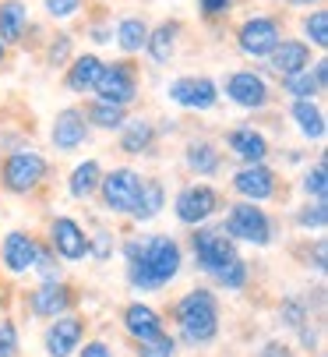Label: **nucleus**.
<instances>
[{
    "label": "nucleus",
    "instance_id": "nucleus-21",
    "mask_svg": "<svg viewBox=\"0 0 328 357\" xmlns=\"http://www.w3.org/2000/svg\"><path fill=\"white\" fill-rule=\"evenodd\" d=\"M290 117L297 121V128H300L304 138H311V142H321L325 138V114H321V107L314 103V99H293Z\"/></svg>",
    "mask_w": 328,
    "mask_h": 357
},
{
    "label": "nucleus",
    "instance_id": "nucleus-25",
    "mask_svg": "<svg viewBox=\"0 0 328 357\" xmlns=\"http://www.w3.org/2000/svg\"><path fill=\"white\" fill-rule=\"evenodd\" d=\"M99 71H102V61H99L95 54L75 57V64L68 68V89H71V92H88V89H95Z\"/></svg>",
    "mask_w": 328,
    "mask_h": 357
},
{
    "label": "nucleus",
    "instance_id": "nucleus-39",
    "mask_svg": "<svg viewBox=\"0 0 328 357\" xmlns=\"http://www.w3.org/2000/svg\"><path fill=\"white\" fill-rule=\"evenodd\" d=\"M42 4H46V15H49V18L64 22V18H75V15H78L81 0H42Z\"/></svg>",
    "mask_w": 328,
    "mask_h": 357
},
{
    "label": "nucleus",
    "instance_id": "nucleus-45",
    "mask_svg": "<svg viewBox=\"0 0 328 357\" xmlns=\"http://www.w3.org/2000/svg\"><path fill=\"white\" fill-rule=\"evenodd\" d=\"M261 357H293V354H290V347H286V343H265Z\"/></svg>",
    "mask_w": 328,
    "mask_h": 357
},
{
    "label": "nucleus",
    "instance_id": "nucleus-2",
    "mask_svg": "<svg viewBox=\"0 0 328 357\" xmlns=\"http://www.w3.org/2000/svg\"><path fill=\"white\" fill-rule=\"evenodd\" d=\"M177 326L191 347H205L219 336V304L208 290H191L177 304Z\"/></svg>",
    "mask_w": 328,
    "mask_h": 357
},
{
    "label": "nucleus",
    "instance_id": "nucleus-49",
    "mask_svg": "<svg viewBox=\"0 0 328 357\" xmlns=\"http://www.w3.org/2000/svg\"><path fill=\"white\" fill-rule=\"evenodd\" d=\"M0 64H4V43H0Z\"/></svg>",
    "mask_w": 328,
    "mask_h": 357
},
{
    "label": "nucleus",
    "instance_id": "nucleus-46",
    "mask_svg": "<svg viewBox=\"0 0 328 357\" xmlns=\"http://www.w3.org/2000/svg\"><path fill=\"white\" fill-rule=\"evenodd\" d=\"M314 78H318V85H321V89L328 85V64H325V61H318V64H314Z\"/></svg>",
    "mask_w": 328,
    "mask_h": 357
},
{
    "label": "nucleus",
    "instance_id": "nucleus-23",
    "mask_svg": "<svg viewBox=\"0 0 328 357\" xmlns=\"http://www.w3.org/2000/svg\"><path fill=\"white\" fill-rule=\"evenodd\" d=\"M29 29V8L22 0H8L0 4V43H18Z\"/></svg>",
    "mask_w": 328,
    "mask_h": 357
},
{
    "label": "nucleus",
    "instance_id": "nucleus-8",
    "mask_svg": "<svg viewBox=\"0 0 328 357\" xmlns=\"http://www.w3.org/2000/svg\"><path fill=\"white\" fill-rule=\"evenodd\" d=\"M279 39H283L279 22L276 18H265V15L247 18L240 25V32H237V46H240V54H247V57H268L272 50L279 46Z\"/></svg>",
    "mask_w": 328,
    "mask_h": 357
},
{
    "label": "nucleus",
    "instance_id": "nucleus-24",
    "mask_svg": "<svg viewBox=\"0 0 328 357\" xmlns=\"http://www.w3.org/2000/svg\"><path fill=\"white\" fill-rule=\"evenodd\" d=\"M162 202H166V191H162V184H159V181H141L138 198H134V206H131V216L141 220V223H148V220L159 216Z\"/></svg>",
    "mask_w": 328,
    "mask_h": 357
},
{
    "label": "nucleus",
    "instance_id": "nucleus-13",
    "mask_svg": "<svg viewBox=\"0 0 328 357\" xmlns=\"http://www.w3.org/2000/svg\"><path fill=\"white\" fill-rule=\"evenodd\" d=\"M81 336H85L81 319H75V315H57V319H53V326L46 329V354H49V357H71V354L81 347Z\"/></svg>",
    "mask_w": 328,
    "mask_h": 357
},
{
    "label": "nucleus",
    "instance_id": "nucleus-36",
    "mask_svg": "<svg viewBox=\"0 0 328 357\" xmlns=\"http://www.w3.org/2000/svg\"><path fill=\"white\" fill-rule=\"evenodd\" d=\"M297 223H300L304 230H325V223H328V209H325V202H314V206H307V209L297 216Z\"/></svg>",
    "mask_w": 328,
    "mask_h": 357
},
{
    "label": "nucleus",
    "instance_id": "nucleus-6",
    "mask_svg": "<svg viewBox=\"0 0 328 357\" xmlns=\"http://www.w3.org/2000/svg\"><path fill=\"white\" fill-rule=\"evenodd\" d=\"M42 177H46V160L32 149H18L4 160V188L15 191V195L32 191Z\"/></svg>",
    "mask_w": 328,
    "mask_h": 357
},
{
    "label": "nucleus",
    "instance_id": "nucleus-32",
    "mask_svg": "<svg viewBox=\"0 0 328 357\" xmlns=\"http://www.w3.org/2000/svg\"><path fill=\"white\" fill-rule=\"evenodd\" d=\"M215 283L226 287V290H240L247 283V262L244 259H233L230 266H223V269L215 273Z\"/></svg>",
    "mask_w": 328,
    "mask_h": 357
},
{
    "label": "nucleus",
    "instance_id": "nucleus-26",
    "mask_svg": "<svg viewBox=\"0 0 328 357\" xmlns=\"http://www.w3.org/2000/svg\"><path fill=\"white\" fill-rule=\"evenodd\" d=\"M120 128H124V135H120V149H124V152H131V156H141V152L152 149L155 131H152L148 121H131V124H120Z\"/></svg>",
    "mask_w": 328,
    "mask_h": 357
},
{
    "label": "nucleus",
    "instance_id": "nucleus-3",
    "mask_svg": "<svg viewBox=\"0 0 328 357\" xmlns=\"http://www.w3.org/2000/svg\"><path fill=\"white\" fill-rule=\"evenodd\" d=\"M230 241H247L265 248L272 241V223L265 216V209H258V202H240V206H230L226 223H223Z\"/></svg>",
    "mask_w": 328,
    "mask_h": 357
},
{
    "label": "nucleus",
    "instance_id": "nucleus-22",
    "mask_svg": "<svg viewBox=\"0 0 328 357\" xmlns=\"http://www.w3.org/2000/svg\"><path fill=\"white\" fill-rule=\"evenodd\" d=\"M177 36H180V25H177V22H162L159 29H152L148 39H145L148 57H152L155 64H166V61L173 57V50H177Z\"/></svg>",
    "mask_w": 328,
    "mask_h": 357
},
{
    "label": "nucleus",
    "instance_id": "nucleus-29",
    "mask_svg": "<svg viewBox=\"0 0 328 357\" xmlns=\"http://www.w3.org/2000/svg\"><path fill=\"white\" fill-rule=\"evenodd\" d=\"M99 181H102V170H99V163L95 160H85L81 167H75V174H71V195L75 198H88L95 188H99Z\"/></svg>",
    "mask_w": 328,
    "mask_h": 357
},
{
    "label": "nucleus",
    "instance_id": "nucleus-33",
    "mask_svg": "<svg viewBox=\"0 0 328 357\" xmlns=\"http://www.w3.org/2000/svg\"><path fill=\"white\" fill-rule=\"evenodd\" d=\"M304 32H307V39L314 43V46H328V11H311L307 15V22H304Z\"/></svg>",
    "mask_w": 328,
    "mask_h": 357
},
{
    "label": "nucleus",
    "instance_id": "nucleus-43",
    "mask_svg": "<svg viewBox=\"0 0 328 357\" xmlns=\"http://www.w3.org/2000/svg\"><path fill=\"white\" fill-rule=\"evenodd\" d=\"M78 357H114V350H109L106 343H99V340H95V343H85V350H81Z\"/></svg>",
    "mask_w": 328,
    "mask_h": 357
},
{
    "label": "nucleus",
    "instance_id": "nucleus-9",
    "mask_svg": "<svg viewBox=\"0 0 328 357\" xmlns=\"http://www.w3.org/2000/svg\"><path fill=\"white\" fill-rule=\"evenodd\" d=\"M215 209H219V195H215L208 184H191V188H184V191L177 195V202H173L177 220L187 223V227H198V223L212 220Z\"/></svg>",
    "mask_w": 328,
    "mask_h": 357
},
{
    "label": "nucleus",
    "instance_id": "nucleus-38",
    "mask_svg": "<svg viewBox=\"0 0 328 357\" xmlns=\"http://www.w3.org/2000/svg\"><path fill=\"white\" fill-rule=\"evenodd\" d=\"M283 322L290 326V329H300V326H307V304L304 301H297V297H290V301H283Z\"/></svg>",
    "mask_w": 328,
    "mask_h": 357
},
{
    "label": "nucleus",
    "instance_id": "nucleus-37",
    "mask_svg": "<svg viewBox=\"0 0 328 357\" xmlns=\"http://www.w3.org/2000/svg\"><path fill=\"white\" fill-rule=\"evenodd\" d=\"M32 269L42 276V283H61V266H57V259H53L49 251H36V266Z\"/></svg>",
    "mask_w": 328,
    "mask_h": 357
},
{
    "label": "nucleus",
    "instance_id": "nucleus-48",
    "mask_svg": "<svg viewBox=\"0 0 328 357\" xmlns=\"http://www.w3.org/2000/svg\"><path fill=\"white\" fill-rule=\"evenodd\" d=\"M290 4H314V0H290Z\"/></svg>",
    "mask_w": 328,
    "mask_h": 357
},
{
    "label": "nucleus",
    "instance_id": "nucleus-41",
    "mask_svg": "<svg viewBox=\"0 0 328 357\" xmlns=\"http://www.w3.org/2000/svg\"><path fill=\"white\" fill-rule=\"evenodd\" d=\"M198 4H201V11H205L208 18H219V15H226V11H230L233 0H198Z\"/></svg>",
    "mask_w": 328,
    "mask_h": 357
},
{
    "label": "nucleus",
    "instance_id": "nucleus-20",
    "mask_svg": "<svg viewBox=\"0 0 328 357\" xmlns=\"http://www.w3.org/2000/svg\"><path fill=\"white\" fill-rule=\"evenodd\" d=\"M124 329H127L138 343H145V340L162 336V319H159V312L148 308V304H127V312H124Z\"/></svg>",
    "mask_w": 328,
    "mask_h": 357
},
{
    "label": "nucleus",
    "instance_id": "nucleus-10",
    "mask_svg": "<svg viewBox=\"0 0 328 357\" xmlns=\"http://www.w3.org/2000/svg\"><path fill=\"white\" fill-rule=\"evenodd\" d=\"M138 188H141V177L131 167H120V170L106 174L99 181V191H102V202H106L109 213H131L134 198H138Z\"/></svg>",
    "mask_w": 328,
    "mask_h": 357
},
{
    "label": "nucleus",
    "instance_id": "nucleus-40",
    "mask_svg": "<svg viewBox=\"0 0 328 357\" xmlns=\"http://www.w3.org/2000/svg\"><path fill=\"white\" fill-rule=\"evenodd\" d=\"M0 357H18V329H15V322H0Z\"/></svg>",
    "mask_w": 328,
    "mask_h": 357
},
{
    "label": "nucleus",
    "instance_id": "nucleus-14",
    "mask_svg": "<svg viewBox=\"0 0 328 357\" xmlns=\"http://www.w3.org/2000/svg\"><path fill=\"white\" fill-rule=\"evenodd\" d=\"M49 138H53V145H57L61 152H71V149H78V145L88 138L85 114H81V110H75V107L61 110V114H57V121H53V131H49Z\"/></svg>",
    "mask_w": 328,
    "mask_h": 357
},
{
    "label": "nucleus",
    "instance_id": "nucleus-42",
    "mask_svg": "<svg viewBox=\"0 0 328 357\" xmlns=\"http://www.w3.org/2000/svg\"><path fill=\"white\" fill-rule=\"evenodd\" d=\"M68 50H71V39L68 36H57V43L49 46V64H61L68 57Z\"/></svg>",
    "mask_w": 328,
    "mask_h": 357
},
{
    "label": "nucleus",
    "instance_id": "nucleus-44",
    "mask_svg": "<svg viewBox=\"0 0 328 357\" xmlns=\"http://www.w3.org/2000/svg\"><path fill=\"white\" fill-rule=\"evenodd\" d=\"M88 255L106 259V255H109V234H95V248H88Z\"/></svg>",
    "mask_w": 328,
    "mask_h": 357
},
{
    "label": "nucleus",
    "instance_id": "nucleus-12",
    "mask_svg": "<svg viewBox=\"0 0 328 357\" xmlns=\"http://www.w3.org/2000/svg\"><path fill=\"white\" fill-rule=\"evenodd\" d=\"M226 96L244 110H258L268 103V82L254 71H233L226 78Z\"/></svg>",
    "mask_w": 328,
    "mask_h": 357
},
{
    "label": "nucleus",
    "instance_id": "nucleus-19",
    "mask_svg": "<svg viewBox=\"0 0 328 357\" xmlns=\"http://www.w3.org/2000/svg\"><path fill=\"white\" fill-rule=\"evenodd\" d=\"M36 241L29 237V234H22V230H11L8 237H4V248H0V255H4V266L11 269V273H29L32 266H36Z\"/></svg>",
    "mask_w": 328,
    "mask_h": 357
},
{
    "label": "nucleus",
    "instance_id": "nucleus-34",
    "mask_svg": "<svg viewBox=\"0 0 328 357\" xmlns=\"http://www.w3.org/2000/svg\"><path fill=\"white\" fill-rule=\"evenodd\" d=\"M177 354V340L173 336H155V340H145L138 343V357H173Z\"/></svg>",
    "mask_w": 328,
    "mask_h": 357
},
{
    "label": "nucleus",
    "instance_id": "nucleus-18",
    "mask_svg": "<svg viewBox=\"0 0 328 357\" xmlns=\"http://www.w3.org/2000/svg\"><path fill=\"white\" fill-rule=\"evenodd\" d=\"M272 68H276V75H297L304 68H311V46L300 43V39H279V46L268 54Z\"/></svg>",
    "mask_w": 328,
    "mask_h": 357
},
{
    "label": "nucleus",
    "instance_id": "nucleus-7",
    "mask_svg": "<svg viewBox=\"0 0 328 357\" xmlns=\"http://www.w3.org/2000/svg\"><path fill=\"white\" fill-rule=\"evenodd\" d=\"M166 96H170V103H177L184 110H212L219 103V85L205 75H184V78L170 82Z\"/></svg>",
    "mask_w": 328,
    "mask_h": 357
},
{
    "label": "nucleus",
    "instance_id": "nucleus-30",
    "mask_svg": "<svg viewBox=\"0 0 328 357\" xmlns=\"http://www.w3.org/2000/svg\"><path fill=\"white\" fill-rule=\"evenodd\" d=\"M283 85H286V92H290L293 99H314L318 92H325V89L318 85V78H314L311 68H304V71H297V75H286Z\"/></svg>",
    "mask_w": 328,
    "mask_h": 357
},
{
    "label": "nucleus",
    "instance_id": "nucleus-4",
    "mask_svg": "<svg viewBox=\"0 0 328 357\" xmlns=\"http://www.w3.org/2000/svg\"><path fill=\"white\" fill-rule=\"evenodd\" d=\"M191 248H194V262H198V269H205V273H212V276L237 259V248H233V241L226 237L223 227H219V230H215V227H201V230H194Z\"/></svg>",
    "mask_w": 328,
    "mask_h": 357
},
{
    "label": "nucleus",
    "instance_id": "nucleus-15",
    "mask_svg": "<svg viewBox=\"0 0 328 357\" xmlns=\"http://www.w3.org/2000/svg\"><path fill=\"white\" fill-rule=\"evenodd\" d=\"M233 188L247 198V202H265L276 195V174H272L265 163H254V167H244L237 170L233 177Z\"/></svg>",
    "mask_w": 328,
    "mask_h": 357
},
{
    "label": "nucleus",
    "instance_id": "nucleus-1",
    "mask_svg": "<svg viewBox=\"0 0 328 357\" xmlns=\"http://www.w3.org/2000/svg\"><path fill=\"white\" fill-rule=\"evenodd\" d=\"M124 259H127V280L138 290H159L180 273V248L173 237H141L124 244Z\"/></svg>",
    "mask_w": 328,
    "mask_h": 357
},
{
    "label": "nucleus",
    "instance_id": "nucleus-17",
    "mask_svg": "<svg viewBox=\"0 0 328 357\" xmlns=\"http://www.w3.org/2000/svg\"><path fill=\"white\" fill-rule=\"evenodd\" d=\"M29 308H32V315H39V319H57V315H64V312L71 308V290H68L64 283H42V287L29 297Z\"/></svg>",
    "mask_w": 328,
    "mask_h": 357
},
{
    "label": "nucleus",
    "instance_id": "nucleus-35",
    "mask_svg": "<svg viewBox=\"0 0 328 357\" xmlns=\"http://www.w3.org/2000/svg\"><path fill=\"white\" fill-rule=\"evenodd\" d=\"M304 195H311L314 202H325V195H328V181H325V163H318L314 170H307V177H304Z\"/></svg>",
    "mask_w": 328,
    "mask_h": 357
},
{
    "label": "nucleus",
    "instance_id": "nucleus-27",
    "mask_svg": "<svg viewBox=\"0 0 328 357\" xmlns=\"http://www.w3.org/2000/svg\"><path fill=\"white\" fill-rule=\"evenodd\" d=\"M184 160H187V167H191L198 177H212V174L219 170V152H215V145H208V142H191Z\"/></svg>",
    "mask_w": 328,
    "mask_h": 357
},
{
    "label": "nucleus",
    "instance_id": "nucleus-28",
    "mask_svg": "<svg viewBox=\"0 0 328 357\" xmlns=\"http://www.w3.org/2000/svg\"><path fill=\"white\" fill-rule=\"evenodd\" d=\"M145 39H148V25L141 18H124L117 25V46L124 50V54H138V50H145Z\"/></svg>",
    "mask_w": 328,
    "mask_h": 357
},
{
    "label": "nucleus",
    "instance_id": "nucleus-31",
    "mask_svg": "<svg viewBox=\"0 0 328 357\" xmlns=\"http://www.w3.org/2000/svg\"><path fill=\"white\" fill-rule=\"evenodd\" d=\"M88 121L95 128H106V131H114L124 124V107H114V103H102V99H95V103L88 107Z\"/></svg>",
    "mask_w": 328,
    "mask_h": 357
},
{
    "label": "nucleus",
    "instance_id": "nucleus-16",
    "mask_svg": "<svg viewBox=\"0 0 328 357\" xmlns=\"http://www.w3.org/2000/svg\"><path fill=\"white\" fill-rule=\"evenodd\" d=\"M226 145H230V152H233L237 160H244V167L265 163V156H268V142H265V135L254 131V128H233V131L226 135Z\"/></svg>",
    "mask_w": 328,
    "mask_h": 357
},
{
    "label": "nucleus",
    "instance_id": "nucleus-47",
    "mask_svg": "<svg viewBox=\"0 0 328 357\" xmlns=\"http://www.w3.org/2000/svg\"><path fill=\"white\" fill-rule=\"evenodd\" d=\"M314 269L325 273V241H318V248H314Z\"/></svg>",
    "mask_w": 328,
    "mask_h": 357
},
{
    "label": "nucleus",
    "instance_id": "nucleus-11",
    "mask_svg": "<svg viewBox=\"0 0 328 357\" xmlns=\"http://www.w3.org/2000/svg\"><path fill=\"white\" fill-rule=\"evenodd\" d=\"M49 244H53V251H57L61 259H68V262H81L85 255H88V248H92V241L85 237V230H81L75 220H68V216L53 220Z\"/></svg>",
    "mask_w": 328,
    "mask_h": 357
},
{
    "label": "nucleus",
    "instance_id": "nucleus-5",
    "mask_svg": "<svg viewBox=\"0 0 328 357\" xmlns=\"http://www.w3.org/2000/svg\"><path fill=\"white\" fill-rule=\"evenodd\" d=\"M95 96L102 103H114V107H127L134 103L138 96V78H134V68L127 61H117V64H102L99 78H95Z\"/></svg>",
    "mask_w": 328,
    "mask_h": 357
}]
</instances>
